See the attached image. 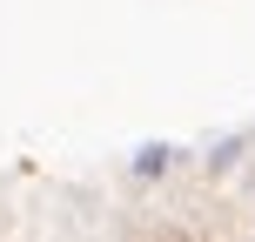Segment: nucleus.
Instances as JSON below:
<instances>
[{"label": "nucleus", "mask_w": 255, "mask_h": 242, "mask_svg": "<svg viewBox=\"0 0 255 242\" xmlns=\"http://www.w3.org/2000/svg\"><path fill=\"white\" fill-rule=\"evenodd\" d=\"M134 168H141V175H161V168H168V148H141Z\"/></svg>", "instance_id": "nucleus-1"}]
</instances>
